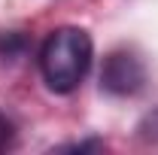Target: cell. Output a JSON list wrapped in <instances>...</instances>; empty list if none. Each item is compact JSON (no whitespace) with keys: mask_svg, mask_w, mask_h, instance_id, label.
<instances>
[{"mask_svg":"<svg viewBox=\"0 0 158 155\" xmlns=\"http://www.w3.org/2000/svg\"><path fill=\"white\" fill-rule=\"evenodd\" d=\"M58 149H64V152H100V149H106V143L103 140H79V143H64Z\"/></svg>","mask_w":158,"mask_h":155,"instance_id":"8992f818","label":"cell"},{"mask_svg":"<svg viewBox=\"0 0 158 155\" xmlns=\"http://www.w3.org/2000/svg\"><path fill=\"white\" fill-rule=\"evenodd\" d=\"M137 140L146 149H158V110L146 113V116L137 122Z\"/></svg>","mask_w":158,"mask_h":155,"instance_id":"277c9868","label":"cell"},{"mask_svg":"<svg viewBox=\"0 0 158 155\" xmlns=\"http://www.w3.org/2000/svg\"><path fill=\"white\" fill-rule=\"evenodd\" d=\"M12 146H15V125L0 113V152H6Z\"/></svg>","mask_w":158,"mask_h":155,"instance_id":"5b68a950","label":"cell"},{"mask_svg":"<svg viewBox=\"0 0 158 155\" xmlns=\"http://www.w3.org/2000/svg\"><path fill=\"white\" fill-rule=\"evenodd\" d=\"M91 58H94V43L82 27H55L40 46L43 82L55 94H70L82 85Z\"/></svg>","mask_w":158,"mask_h":155,"instance_id":"6da1fadb","label":"cell"},{"mask_svg":"<svg viewBox=\"0 0 158 155\" xmlns=\"http://www.w3.org/2000/svg\"><path fill=\"white\" fill-rule=\"evenodd\" d=\"M146 85V64L131 49H116L103 58L100 88L113 97H131Z\"/></svg>","mask_w":158,"mask_h":155,"instance_id":"7a4b0ae2","label":"cell"},{"mask_svg":"<svg viewBox=\"0 0 158 155\" xmlns=\"http://www.w3.org/2000/svg\"><path fill=\"white\" fill-rule=\"evenodd\" d=\"M24 52H27V37L21 31L0 34V61H19Z\"/></svg>","mask_w":158,"mask_h":155,"instance_id":"3957f363","label":"cell"}]
</instances>
